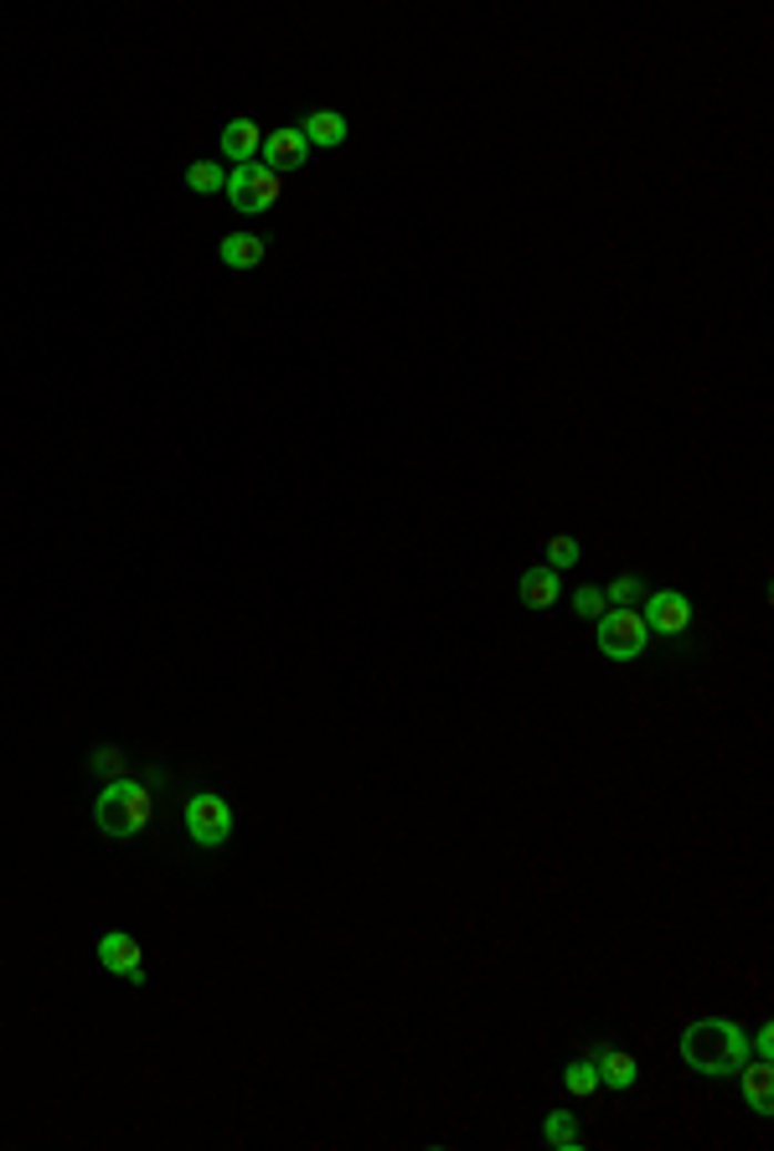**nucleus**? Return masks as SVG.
<instances>
[{
    "instance_id": "obj_17",
    "label": "nucleus",
    "mask_w": 774,
    "mask_h": 1151,
    "mask_svg": "<svg viewBox=\"0 0 774 1151\" xmlns=\"http://www.w3.org/2000/svg\"><path fill=\"white\" fill-rule=\"evenodd\" d=\"M604 599H610V610H635L645 599V583H641V573H620V579L604 589Z\"/></svg>"
},
{
    "instance_id": "obj_13",
    "label": "nucleus",
    "mask_w": 774,
    "mask_h": 1151,
    "mask_svg": "<svg viewBox=\"0 0 774 1151\" xmlns=\"http://www.w3.org/2000/svg\"><path fill=\"white\" fill-rule=\"evenodd\" d=\"M268 254V243L258 238V233H227L223 243H217V258H223L227 269H258Z\"/></svg>"
},
{
    "instance_id": "obj_14",
    "label": "nucleus",
    "mask_w": 774,
    "mask_h": 1151,
    "mask_svg": "<svg viewBox=\"0 0 774 1151\" xmlns=\"http://www.w3.org/2000/svg\"><path fill=\"white\" fill-rule=\"evenodd\" d=\"M733 1079H744V1100L754 1106V1116H770V1110H774V1069H770V1059L744 1063Z\"/></svg>"
},
{
    "instance_id": "obj_21",
    "label": "nucleus",
    "mask_w": 774,
    "mask_h": 1151,
    "mask_svg": "<svg viewBox=\"0 0 774 1151\" xmlns=\"http://www.w3.org/2000/svg\"><path fill=\"white\" fill-rule=\"evenodd\" d=\"M748 1053H754V1059H770V1053H774V1028H770V1022H764V1028H754V1038H748Z\"/></svg>"
},
{
    "instance_id": "obj_5",
    "label": "nucleus",
    "mask_w": 774,
    "mask_h": 1151,
    "mask_svg": "<svg viewBox=\"0 0 774 1151\" xmlns=\"http://www.w3.org/2000/svg\"><path fill=\"white\" fill-rule=\"evenodd\" d=\"M186 837H192L196 847H223V842L233 837V806L212 791L192 795V801H186Z\"/></svg>"
},
{
    "instance_id": "obj_4",
    "label": "nucleus",
    "mask_w": 774,
    "mask_h": 1151,
    "mask_svg": "<svg viewBox=\"0 0 774 1151\" xmlns=\"http://www.w3.org/2000/svg\"><path fill=\"white\" fill-rule=\"evenodd\" d=\"M594 641L610 661H635L651 641V630H645L641 610H604L594 620Z\"/></svg>"
},
{
    "instance_id": "obj_6",
    "label": "nucleus",
    "mask_w": 774,
    "mask_h": 1151,
    "mask_svg": "<svg viewBox=\"0 0 774 1151\" xmlns=\"http://www.w3.org/2000/svg\"><path fill=\"white\" fill-rule=\"evenodd\" d=\"M99 966H104L109 976L130 981V987H145V950H140V940L124 935V929H109L104 940H99Z\"/></svg>"
},
{
    "instance_id": "obj_12",
    "label": "nucleus",
    "mask_w": 774,
    "mask_h": 1151,
    "mask_svg": "<svg viewBox=\"0 0 774 1151\" xmlns=\"http://www.w3.org/2000/svg\"><path fill=\"white\" fill-rule=\"evenodd\" d=\"M258 150H264V130H258L254 120H227L223 124V155L233 165L258 161Z\"/></svg>"
},
{
    "instance_id": "obj_7",
    "label": "nucleus",
    "mask_w": 774,
    "mask_h": 1151,
    "mask_svg": "<svg viewBox=\"0 0 774 1151\" xmlns=\"http://www.w3.org/2000/svg\"><path fill=\"white\" fill-rule=\"evenodd\" d=\"M641 620L645 630H661V635H686L692 630V599L676 594V589H655V594H645Z\"/></svg>"
},
{
    "instance_id": "obj_19",
    "label": "nucleus",
    "mask_w": 774,
    "mask_h": 1151,
    "mask_svg": "<svg viewBox=\"0 0 774 1151\" xmlns=\"http://www.w3.org/2000/svg\"><path fill=\"white\" fill-rule=\"evenodd\" d=\"M573 563H579V542L573 538H548V569H573Z\"/></svg>"
},
{
    "instance_id": "obj_8",
    "label": "nucleus",
    "mask_w": 774,
    "mask_h": 1151,
    "mask_svg": "<svg viewBox=\"0 0 774 1151\" xmlns=\"http://www.w3.org/2000/svg\"><path fill=\"white\" fill-rule=\"evenodd\" d=\"M258 161L268 165V171H299V165L310 161V140L299 135V124H284V130H274V135H264V150H258Z\"/></svg>"
},
{
    "instance_id": "obj_22",
    "label": "nucleus",
    "mask_w": 774,
    "mask_h": 1151,
    "mask_svg": "<svg viewBox=\"0 0 774 1151\" xmlns=\"http://www.w3.org/2000/svg\"><path fill=\"white\" fill-rule=\"evenodd\" d=\"M93 770H99V775H120V754H114V748H99V754H93Z\"/></svg>"
},
{
    "instance_id": "obj_15",
    "label": "nucleus",
    "mask_w": 774,
    "mask_h": 1151,
    "mask_svg": "<svg viewBox=\"0 0 774 1151\" xmlns=\"http://www.w3.org/2000/svg\"><path fill=\"white\" fill-rule=\"evenodd\" d=\"M542 1141H548L552 1151H579L583 1147L579 1121H573L568 1110H548V1121H542Z\"/></svg>"
},
{
    "instance_id": "obj_11",
    "label": "nucleus",
    "mask_w": 774,
    "mask_h": 1151,
    "mask_svg": "<svg viewBox=\"0 0 774 1151\" xmlns=\"http://www.w3.org/2000/svg\"><path fill=\"white\" fill-rule=\"evenodd\" d=\"M299 135L310 140V150H315V145L336 150V145H346L352 124H346V114H336V109H315V114H305V120H299Z\"/></svg>"
},
{
    "instance_id": "obj_3",
    "label": "nucleus",
    "mask_w": 774,
    "mask_h": 1151,
    "mask_svg": "<svg viewBox=\"0 0 774 1151\" xmlns=\"http://www.w3.org/2000/svg\"><path fill=\"white\" fill-rule=\"evenodd\" d=\"M279 192H284V176L268 171L264 161H248V165H233L227 171V202L243 217H258V212L279 207Z\"/></svg>"
},
{
    "instance_id": "obj_16",
    "label": "nucleus",
    "mask_w": 774,
    "mask_h": 1151,
    "mask_svg": "<svg viewBox=\"0 0 774 1151\" xmlns=\"http://www.w3.org/2000/svg\"><path fill=\"white\" fill-rule=\"evenodd\" d=\"M186 186H192L196 196L227 192V171L217 161H192V165H186Z\"/></svg>"
},
{
    "instance_id": "obj_18",
    "label": "nucleus",
    "mask_w": 774,
    "mask_h": 1151,
    "mask_svg": "<svg viewBox=\"0 0 774 1151\" xmlns=\"http://www.w3.org/2000/svg\"><path fill=\"white\" fill-rule=\"evenodd\" d=\"M563 1084H568L573 1094H579V1100H589V1094L599 1090V1069H594V1059H573V1063H568V1069H563Z\"/></svg>"
},
{
    "instance_id": "obj_9",
    "label": "nucleus",
    "mask_w": 774,
    "mask_h": 1151,
    "mask_svg": "<svg viewBox=\"0 0 774 1151\" xmlns=\"http://www.w3.org/2000/svg\"><path fill=\"white\" fill-rule=\"evenodd\" d=\"M594 1069H599V1084H610V1090H635V1079H641V1069H635V1059H630L625 1048H610V1043H599L594 1053Z\"/></svg>"
},
{
    "instance_id": "obj_20",
    "label": "nucleus",
    "mask_w": 774,
    "mask_h": 1151,
    "mask_svg": "<svg viewBox=\"0 0 774 1151\" xmlns=\"http://www.w3.org/2000/svg\"><path fill=\"white\" fill-rule=\"evenodd\" d=\"M604 610H610L604 589H579V594H573V614H579V620H599Z\"/></svg>"
},
{
    "instance_id": "obj_2",
    "label": "nucleus",
    "mask_w": 774,
    "mask_h": 1151,
    "mask_svg": "<svg viewBox=\"0 0 774 1151\" xmlns=\"http://www.w3.org/2000/svg\"><path fill=\"white\" fill-rule=\"evenodd\" d=\"M150 822H155V795H150V785H140V780L114 775L104 791H99V801H93V826L114 842H134Z\"/></svg>"
},
{
    "instance_id": "obj_10",
    "label": "nucleus",
    "mask_w": 774,
    "mask_h": 1151,
    "mask_svg": "<svg viewBox=\"0 0 774 1151\" xmlns=\"http://www.w3.org/2000/svg\"><path fill=\"white\" fill-rule=\"evenodd\" d=\"M517 594H521V604L527 610H552L558 604V594H563V579H558V569H527L521 573V583H517Z\"/></svg>"
},
{
    "instance_id": "obj_1",
    "label": "nucleus",
    "mask_w": 774,
    "mask_h": 1151,
    "mask_svg": "<svg viewBox=\"0 0 774 1151\" xmlns=\"http://www.w3.org/2000/svg\"><path fill=\"white\" fill-rule=\"evenodd\" d=\"M682 1063L702 1079H733L748 1063V1032L729 1017H702L682 1032Z\"/></svg>"
}]
</instances>
